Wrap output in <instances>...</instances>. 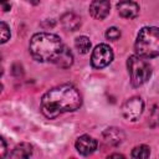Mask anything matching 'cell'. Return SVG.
Returning a JSON list of instances; mask_svg holds the SVG:
<instances>
[{"mask_svg": "<svg viewBox=\"0 0 159 159\" xmlns=\"http://www.w3.org/2000/svg\"><path fill=\"white\" fill-rule=\"evenodd\" d=\"M82 104V97L72 84H61L48 89L41 98V111L45 117L53 119L62 113L73 112Z\"/></svg>", "mask_w": 159, "mask_h": 159, "instance_id": "6da1fadb", "label": "cell"}, {"mask_svg": "<svg viewBox=\"0 0 159 159\" xmlns=\"http://www.w3.org/2000/svg\"><path fill=\"white\" fill-rule=\"evenodd\" d=\"M65 45L61 39L50 32L35 34L30 40V53L39 62H53L62 52Z\"/></svg>", "mask_w": 159, "mask_h": 159, "instance_id": "7a4b0ae2", "label": "cell"}, {"mask_svg": "<svg viewBox=\"0 0 159 159\" xmlns=\"http://www.w3.org/2000/svg\"><path fill=\"white\" fill-rule=\"evenodd\" d=\"M135 53L143 58L159 56V27L145 26L140 29L134 43Z\"/></svg>", "mask_w": 159, "mask_h": 159, "instance_id": "3957f363", "label": "cell"}, {"mask_svg": "<svg viewBox=\"0 0 159 159\" xmlns=\"http://www.w3.org/2000/svg\"><path fill=\"white\" fill-rule=\"evenodd\" d=\"M127 68H128V73H129L130 84L133 87H140L152 76L150 65L145 61V58H143L138 55H132L128 57Z\"/></svg>", "mask_w": 159, "mask_h": 159, "instance_id": "277c9868", "label": "cell"}, {"mask_svg": "<svg viewBox=\"0 0 159 159\" xmlns=\"http://www.w3.org/2000/svg\"><path fill=\"white\" fill-rule=\"evenodd\" d=\"M113 60V51L106 43H99L94 47L91 56V63L94 68H103Z\"/></svg>", "mask_w": 159, "mask_h": 159, "instance_id": "5b68a950", "label": "cell"}, {"mask_svg": "<svg viewBox=\"0 0 159 159\" xmlns=\"http://www.w3.org/2000/svg\"><path fill=\"white\" fill-rule=\"evenodd\" d=\"M144 109V102L140 97H130L122 106V114L127 120H137Z\"/></svg>", "mask_w": 159, "mask_h": 159, "instance_id": "8992f818", "label": "cell"}, {"mask_svg": "<svg viewBox=\"0 0 159 159\" xmlns=\"http://www.w3.org/2000/svg\"><path fill=\"white\" fill-rule=\"evenodd\" d=\"M111 10L109 0H93L89 5V14L96 20H103L108 16Z\"/></svg>", "mask_w": 159, "mask_h": 159, "instance_id": "52a82bcc", "label": "cell"}, {"mask_svg": "<svg viewBox=\"0 0 159 159\" xmlns=\"http://www.w3.org/2000/svg\"><path fill=\"white\" fill-rule=\"evenodd\" d=\"M75 147L77 149V152L82 155H89L92 154L96 148H97V140L94 138H92L91 135H81L77 138L76 143H75Z\"/></svg>", "mask_w": 159, "mask_h": 159, "instance_id": "ba28073f", "label": "cell"}, {"mask_svg": "<svg viewBox=\"0 0 159 159\" xmlns=\"http://www.w3.org/2000/svg\"><path fill=\"white\" fill-rule=\"evenodd\" d=\"M118 14L124 19H134L139 14V5L133 0H120L117 4Z\"/></svg>", "mask_w": 159, "mask_h": 159, "instance_id": "9c48e42d", "label": "cell"}, {"mask_svg": "<svg viewBox=\"0 0 159 159\" xmlns=\"http://www.w3.org/2000/svg\"><path fill=\"white\" fill-rule=\"evenodd\" d=\"M102 137H103V140H104L106 144L116 147V145H118V144H120V143L123 142V139H124V133H123L119 128L109 127V128H107V129L103 132Z\"/></svg>", "mask_w": 159, "mask_h": 159, "instance_id": "30bf717a", "label": "cell"}, {"mask_svg": "<svg viewBox=\"0 0 159 159\" xmlns=\"http://www.w3.org/2000/svg\"><path fill=\"white\" fill-rule=\"evenodd\" d=\"M61 24L67 31H76L81 26V17L75 12H66L61 16Z\"/></svg>", "mask_w": 159, "mask_h": 159, "instance_id": "8fae6325", "label": "cell"}, {"mask_svg": "<svg viewBox=\"0 0 159 159\" xmlns=\"http://www.w3.org/2000/svg\"><path fill=\"white\" fill-rule=\"evenodd\" d=\"M72 63H73V55H72L71 50L65 46L63 50H62V52L60 53V56L55 61V65L58 66V67H61V68H68Z\"/></svg>", "mask_w": 159, "mask_h": 159, "instance_id": "7c38bea8", "label": "cell"}, {"mask_svg": "<svg viewBox=\"0 0 159 159\" xmlns=\"http://www.w3.org/2000/svg\"><path fill=\"white\" fill-rule=\"evenodd\" d=\"M32 154V145L29 143L17 144L10 154V158H29Z\"/></svg>", "mask_w": 159, "mask_h": 159, "instance_id": "4fadbf2b", "label": "cell"}, {"mask_svg": "<svg viewBox=\"0 0 159 159\" xmlns=\"http://www.w3.org/2000/svg\"><path fill=\"white\" fill-rule=\"evenodd\" d=\"M75 47L80 53H87L91 50V41L87 36H78L75 40Z\"/></svg>", "mask_w": 159, "mask_h": 159, "instance_id": "5bb4252c", "label": "cell"}, {"mask_svg": "<svg viewBox=\"0 0 159 159\" xmlns=\"http://www.w3.org/2000/svg\"><path fill=\"white\" fill-rule=\"evenodd\" d=\"M150 155V148L148 145H138L132 150V157L133 158H148Z\"/></svg>", "mask_w": 159, "mask_h": 159, "instance_id": "9a60e30c", "label": "cell"}, {"mask_svg": "<svg viewBox=\"0 0 159 159\" xmlns=\"http://www.w3.org/2000/svg\"><path fill=\"white\" fill-rule=\"evenodd\" d=\"M148 123L152 128H155V127H159V104H155L152 111H150V114H149V119H148Z\"/></svg>", "mask_w": 159, "mask_h": 159, "instance_id": "2e32d148", "label": "cell"}, {"mask_svg": "<svg viewBox=\"0 0 159 159\" xmlns=\"http://www.w3.org/2000/svg\"><path fill=\"white\" fill-rule=\"evenodd\" d=\"M0 32H1V40H0V42L1 43H5L10 39V29H9V26L4 21H1V24H0Z\"/></svg>", "mask_w": 159, "mask_h": 159, "instance_id": "e0dca14e", "label": "cell"}, {"mask_svg": "<svg viewBox=\"0 0 159 159\" xmlns=\"http://www.w3.org/2000/svg\"><path fill=\"white\" fill-rule=\"evenodd\" d=\"M106 37L111 41H116L120 37V30L117 29V27H109L107 31H106Z\"/></svg>", "mask_w": 159, "mask_h": 159, "instance_id": "ac0fdd59", "label": "cell"}, {"mask_svg": "<svg viewBox=\"0 0 159 159\" xmlns=\"http://www.w3.org/2000/svg\"><path fill=\"white\" fill-rule=\"evenodd\" d=\"M0 143H1V150H0V155L4 157L5 155V152H6V144H5V139L1 138L0 139Z\"/></svg>", "mask_w": 159, "mask_h": 159, "instance_id": "d6986e66", "label": "cell"}, {"mask_svg": "<svg viewBox=\"0 0 159 159\" xmlns=\"http://www.w3.org/2000/svg\"><path fill=\"white\" fill-rule=\"evenodd\" d=\"M111 158H124L122 154H112V155H109Z\"/></svg>", "mask_w": 159, "mask_h": 159, "instance_id": "ffe728a7", "label": "cell"}, {"mask_svg": "<svg viewBox=\"0 0 159 159\" xmlns=\"http://www.w3.org/2000/svg\"><path fill=\"white\" fill-rule=\"evenodd\" d=\"M26 1H29V2H31V4H34V5H37V4L40 2V0H26Z\"/></svg>", "mask_w": 159, "mask_h": 159, "instance_id": "44dd1931", "label": "cell"}, {"mask_svg": "<svg viewBox=\"0 0 159 159\" xmlns=\"http://www.w3.org/2000/svg\"><path fill=\"white\" fill-rule=\"evenodd\" d=\"M6 1H7V0H1V2H2V4H5Z\"/></svg>", "mask_w": 159, "mask_h": 159, "instance_id": "7402d4cb", "label": "cell"}]
</instances>
